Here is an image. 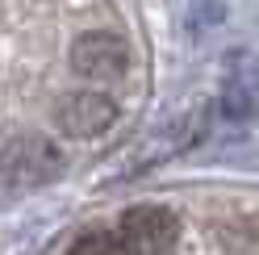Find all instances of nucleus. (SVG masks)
<instances>
[{"label": "nucleus", "instance_id": "1", "mask_svg": "<svg viewBox=\"0 0 259 255\" xmlns=\"http://www.w3.org/2000/svg\"><path fill=\"white\" fill-rule=\"evenodd\" d=\"M117 238L125 255H163L180 238V218L167 205H134L117 222Z\"/></svg>", "mask_w": 259, "mask_h": 255}, {"label": "nucleus", "instance_id": "2", "mask_svg": "<svg viewBox=\"0 0 259 255\" xmlns=\"http://www.w3.org/2000/svg\"><path fill=\"white\" fill-rule=\"evenodd\" d=\"M63 159L46 138H17L0 151V184L5 188H34L59 176Z\"/></svg>", "mask_w": 259, "mask_h": 255}, {"label": "nucleus", "instance_id": "3", "mask_svg": "<svg viewBox=\"0 0 259 255\" xmlns=\"http://www.w3.org/2000/svg\"><path fill=\"white\" fill-rule=\"evenodd\" d=\"M218 105L230 121H259V55H251V51L226 55Z\"/></svg>", "mask_w": 259, "mask_h": 255}, {"label": "nucleus", "instance_id": "4", "mask_svg": "<svg viewBox=\"0 0 259 255\" xmlns=\"http://www.w3.org/2000/svg\"><path fill=\"white\" fill-rule=\"evenodd\" d=\"M71 67L88 79H121L130 71V46L117 34H84L71 46Z\"/></svg>", "mask_w": 259, "mask_h": 255}, {"label": "nucleus", "instance_id": "5", "mask_svg": "<svg viewBox=\"0 0 259 255\" xmlns=\"http://www.w3.org/2000/svg\"><path fill=\"white\" fill-rule=\"evenodd\" d=\"M55 121H59V130L67 138H96L117 121V105L105 92H71L55 109Z\"/></svg>", "mask_w": 259, "mask_h": 255}, {"label": "nucleus", "instance_id": "6", "mask_svg": "<svg viewBox=\"0 0 259 255\" xmlns=\"http://www.w3.org/2000/svg\"><path fill=\"white\" fill-rule=\"evenodd\" d=\"M67 255H125V247H121L117 230H88L71 243Z\"/></svg>", "mask_w": 259, "mask_h": 255}]
</instances>
